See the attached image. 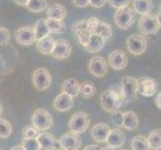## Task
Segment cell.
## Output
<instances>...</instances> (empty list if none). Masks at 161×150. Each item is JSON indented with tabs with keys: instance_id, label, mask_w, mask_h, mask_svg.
<instances>
[{
	"instance_id": "1",
	"label": "cell",
	"mask_w": 161,
	"mask_h": 150,
	"mask_svg": "<svg viewBox=\"0 0 161 150\" xmlns=\"http://www.w3.org/2000/svg\"><path fill=\"white\" fill-rule=\"evenodd\" d=\"M122 100L119 95L112 89H107L102 92L100 95V104L101 107L107 112L113 113L118 111L121 107Z\"/></svg>"
},
{
	"instance_id": "2",
	"label": "cell",
	"mask_w": 161,
	"mask_h": 150,
	"mask_svg": "<svg viewBox=\"0 0 161 150\" xmlns=\"http://www.w3.org/2000/svg\"><path fill=\"white\" fill-rule=\"evenodd\" d=\"M121 100L125 103H131L136 98L137 94V80L131 76L122 78L120 82Z\"/></svg>"
},
{
	"instance_id": "3",
	"label": "cell",
	"mask_w": 161,
	"mask_h": 150,
	"mask_svg": "<svg viewBox=\"0 0 161 150\" xmlns=\"http://www.w3.org/2000/svg\"><path fill=\"white\" fill-rule=\"evenodd\" d=\"M90 125V118L87 113L83 111H78L74 113L69 120V129L70 132L80 134V133L85 132Z\"/></svg>"
},
{
	"instance_id": "4",
	"label": "cell",
	"mask_w": 161,
	"mask_h": 150,
	"mask_svg": "<svg viewBox=\"0 0 161 150\" xmlns=\"http://www.w3.org/2000/svg\"><path fill=\"white\" fill-rule=\"evenodd\" d=\"M32 125L39 131L48 130L53 124V119L51 114L46 109L39 108L34 111L32 115Z\"/></svg>"
},
{
	"instance_id": "5",
	"label": "cell",
	"mask_w": 161,
	"mask_h": 150,
	"mask_svg": "<svg viewBox=\"0 0 161 150\" xmlns=\"http://www.w3.org/2000/svg\"><path fill=\"white\" fill-rule=\"evenodd\" d=\"M160 26L161 25L157 21L155 15L152 14L142 15L138 22V28L143 35L155 34L160 29Z\"/></svg>"
},
{
	"instance_id": "6",
	"label": "cell",
	"mask_w": 161,
	"mask_h": 150,
	"mask_svg": "<svg viewBox=\"0 0 161 150\" xmlns=\"http://www.w3.org/2000/svg\"><path fill=\"white\" fill-rule=\"evenodd\" d=\"M114 21L121 29H127L134 22V11L129 6L119 8L114 14Z\"/></svg>"
},
{
	"instance_id": "7",
	"label": "cell",
	"mask_w": 161,
	"mask_h": 150,
	"mask_svg": "<svg viewBox=\"0 0 161 150\" xmlns=\"http://www.w3.org/2000/svg\"><path fill=\"white\" fill-rule=\"evenodd\" d=\"M32 81L37 90L39 91L46 90L51 85L52 82L51 74L45 68H38L33 72Z\"/></svg>"
},
{
	"instance_id": "8",
	"label": "cell",
	"mask_w": 161,
	"mask_h": 150,
	"mask_svg": "<svg viewBox=\"0 0 161 150\" xmlns=\"http://www.w3.org/2000/svg\"><path fill=\"white\" fill-rule=\"evenodd\" d=\"M126 45L131 54L141 55L147 48V41L143 35L133 34L126 39Z\"/></svg>"
},
{
	"instance_id": "9",
	"label": "cell",
	"mask_w": 161,
	"mask_h": 150,
	"mask_svg": "<svg viewBox=\"0 0 161 150\" xmlns=\"http://www.w3.org/2000/svg\"><path fill=\"white\" fill-rule=\"evenodd\" d=\"M137 80V92L142 96L151 97L157 91V83L151 77H140Z\"/></svg>"
},
{
	"instance_id": "10",
	"label": "cell",
	"mask_w": 161,
	"mask_h": 150,
	"mask_svg": "<svg viewBox=\"0 0 161 150\" xmlns=\"http://www.w3.org/2000/svg\"><path fill=\"white\" fill-rule=\"evenodd\" d=\"M88 69H89V72L93 76L100 78V77H103L107 74V62L102 56H94L89 61Z\"/></svg>"
},
{
	"instance_id": "11",
	"label": "cell",
	"mask_w": 161,
	"mask_h": 150,
	"mask_svg": "<svg viewBox=\"0 0 161 150\" xmlns=\"http://www.w3.org/2000/svg\"><path fill=\"white\" fill-rule=\"evenodd\" d=\"M15 39L19 44L24 46L31 45L32 43H34L35 39V33H34V28L31 25H27L20 27L18 30L15 32Z\"/></svg>"
},
{
	"instance_id": "12",
	"label": "cell",
	"mask_w": 161,
	"mask_h": 150,
	"mask_svg": "<svg viewBox=\"0 0 161 150\" xmlns=\"http://www.w3.org/2000/svg\"><path fill=\"white\" fill-rule=\"evenodd\" d=\"M59 145L63 150H78L81 146V138L73 132H67L59 139Z\"/></svg>"
},
{
	"instance_id": "13",
	"label": "cell",
	"mask_w": 161,
	"mask_h": 150,
	"mask_svg": "<svg viewBox=\"0 0 161 150\" xmlns=\"http://www.w3.org/2000/svg\"><path fill=\"white\" fill-rule=\"evenodd\" d=\"M108 62L111 68L114 70H122L124 69L127 63H128V58L124 51L122 50H114L108 56Z\"/></svg>"
},
{
	"instance_id": "14",
	"label": "cell",
	"mask_w": 161,
	"mask_h": 150,
	"mask_svg": "<svg viewBox=\"0 0 161 150\" xmlns=\"http://www.w3.org/2000/svg\"><path fill=\"white\" fill-rule=\"evenodd\" d=\"M71 54V45L68 40L59 39L54 43V47L51 52V55L57 59H65L68 58Z\"/></svg>"
},
{
	"instance_id": "15",
	"label": "cell",
	"mask_w": 161,
	"mask_h": 150,
	"mask_svg": "<svg viewBox=\"0 0 161 150\" xmlns=\"http://www.w3.org/2000/svg\"><path fill=\"white\" fill-rule=\"evenodd\" d=\"M73 30L75 32V35L77 37V39H78L79 43L82 46L85 47L87 45L88 41H89V38L91 35V33L86 28V20L76 21L73 27Z\"/></svg>"
},
{
	"instance_id": "16",
	"label": "cell",
	"mask_w": 161,
	"mask_h": 150,
	"mask_svg": "<svg viewBox=\"0 0 161 150\" xmlns=\"http://www.w3.org/2000/svg\"><path fill=\"white\" fill-rule=\"evenodd\" d=\"M109 147L111 148H119L120 146H122L125 142V135L124 133L122 132L120 129L116 128V129H112L110 130L108 133V136L106 138V141Z\"/></svg>"
},
{
	"instance_id": "17",
	"label": "cell",
	"mask_w": 161,
	"mask_h": 150,
	"mask_svg": "<svg viewBox=\"0 0 161 150\" xmlns=\"http://www.w3.org/2000/svg\"><path fill=\"white\" fill-rule=\"evenodd\" d=\"M37 141L39 143L40 149L43 150H55L57 148V140L52 134L47 132L39 133V135L37 136Z\"/></svg>"
},
{
	"instance_id": "18",
	"label": "cell",
	"mask_w": 161,
	"mask_h": 150,
	"mask_svg": "<svg viewBox=\"0 0 161 150\" xmlns=\"http://www.w3.org/2000/svg\"><path fill=\"white\" fill-rule=\"evenodd\" d=\"M72 106H73V98L63 92L58 94L54 99V107L60 112L68 111L72 108Z\"/></svg>"
},
{
	"instance_id": "19",
	"label": "cell",
	"mask_w": 161,
	"mask_h": 150,
	"mask_svg": "<svg viewBox=\"0 0 161 150\" xmlns=\"http://www.w3.org/2000/svg\"><path fill=\"white\" fill-rule=\"evenodd\" d=\"M61 90L63 93L74 98L78 96L79 90H80V83L75 78H67L65 79L61 85Z\"/></svg>"
},
{
	"instance_id": "20",
	"label": "cell",
	"mask_w": 161,
	"mask_h": 150,
	"mask_svg": "<svg viewBox=\"0 0 161 150\" xmlns=\"http://www.w3.org/2000/svg\"><path fill=\"white\" fill-rule=\"evenodd\" d=\"M110 126L106 123H97L93 126L91 130L92 137L96 142L102 143L106 141V138L108 136V133L110 131Z\"/></svg>"
},
{
	"instance_id": "21",
	"label": "cell",
	"mask_w": 161,
	"mask_h": 150,
	"mask_svg": "<svg viewBox=\"0 0 161 150\" xmlns=\"http://www.w3.org/2000/svg\"><path fill=\"white\" fill-rule=\"evenodd\" d=\"M67 15V10L63 5L55 3L47 9V18L54 20H63Z\"/></svg>"
},
{
	"instance_id": "22",
	"label": "cell",
	"mask_w": 161,
	"mask_h": 150,
	"mask_svg": "<svg viewBox=\"0 0 161 150\" xmlns=\"http://www.w3.org/2000/svg\"><path fill=\"white\" fill-rule=\"evenodd\" d=\"M106 40L103 39L97 34H91L89 41H88L87 45L85 46V49L90 53H96L99 52L100 50L104 47Z\"/></svg>"
},
{
	"instance_id": "23",
	"label": "cell",
	"mask_w": 161,
	"mask_h": 150,
	"mask_svg": "<svg viewBox=\"0 0 161 150\" xmlns=\"http://www.w3.org/2000/svg\"><path fill=\"white\" fill-rule=\"evenodd\" d=\"M139 125L138 116L133 111H126L123 113V120H122V127L127 130H135Z\"/></svg>"
},
{
	"instance_id": "24",
	"label": "cell",
	"mask_w": 161,
	"mask_h": 150,
	"mask_svg": "<svg viewBox=\"0 0 161 150\" xmlns=\"http://www.w3.org/2000/svg\"><path fill=\"white\" fill-rule=\"evenodd\" d=\"M55 40L54 38L50 35L43 37L42 39L38 40L37 42V49L41 54L43 55H50L53 47H54Z\"/></svg>"
},
{
	"instance_id": "25",
	"label": "cell",
	"mask_w": 161,
	"mask_h": 150,
	"mask_svg": "<svg viewBox=\"0 0 161 150\" xmlns=\"http://www.w3.org/2000/svg\"><path fill=\"white\" fill-rule=\"evenodd\" d=\"M133 5L135 12L141 15L149 14L153 7L151 0H133Z\"/></svg>"
},
{
	"instance_id": "26",
	"label": "cell",
	"mask_w": 161,
	"mask_h": 150,
	"mask_svg": "<svg viewBox=\"0 0 161 150\" xmlns=\"http://www.w3.org/2000/svg\"><path fill=\"white\" fill-rule=\"evenodd\" d=\"M34 28V33H35V39L36 40H40L43 37L48 36L50 31L48 29V26L46 24V20L44 18L39 19L37 22L35 26H33Z\"/></svg>"
},
{
	"instance_id": "27",
	"label": "cell",
	"mask_w": 161,
	"mask_h": 150,
	"mask_svg": "<svg viewBox=\"0 0 161 150\" xmlns=\"http://www.w3.org/2000/svg\"><path fill=\"white\" fill-rule=\"evenodd\" d=\"M92 34H97L100 37H102L103 39L107 40L112 35V28H111V26L108 23H106V22L99 20L96 28Z\"/></svg>"
},
{
	"instance_id": "28",
	"label": "cell",
	"mask_w": 161,
	"mask_h": 150,
	"mask_svg": "<svg viewBox=\"0 0 161 150\" xmlns=\"http://www.w3.org/2000/svg\"><path fill=\"white\" fill-rule=\"evenodd\" d=\"M161 130L155 129L150 132V134L148 135L147 143L149 145V148L152 150H160L161 148Z\"/></svg>"
},
{
	"instance_id": "29",
	"label": "cell",
	"mask_w": 161,
	"mask_h": 150,
	"mask_svg": "<svg viewBox=\"0 0 161 150\" xmlns=\"http://www.w3.org/2000/svg\"><path fill=\"white\" fill-rule=\"evenodd\" d=\"M46 24L48 26V29L50 33H56V34H61L66 29V25L62 20H54V19H45Z\"/></svg>"
},
{
	"instance_id": "30",
	"label": "cell",
	"mask_w": 161,
	"mask_h": 150,
	"mask_svg": "<svg viewBox=\"0 0 161 150\" xmlns=\"http://www.w3.org/2000/svg\"><path fill=\"white\" fill-rule=\"evenodd\" d=\"M96 88L94 86L92 82H83L82 84H80V90L79 94L84 98H92L95 95Z\"/></svg>"
},
{
	"instance_id": "31",
	"label": "cell",
	"mask_w": 161,
	"mask_h": 150,
	"mask_svg": "<svg viewBox=\"0 0 161 150\" xmlns=\"http://www.w3.org/2000/svg\"><path fill=\"white\" fill-rule=\"evenodd\" d=\"M26 6L32 12L39 13L41 11L45 10L48 5L46 0H28Z\"/></svg>"
},
{
	"instance_id": "32",
	"label": "cell",
	"mask_w": 161,
	"mask_h": 150,
	"mask_svg": "<svg viewBox=\"0 0 161 150\" xmlns=\"http://www.w3.org/2000/svg\"><path fill=\"white\" fill-rule=\"evenodd\" d=\"M131 148L132 150H150L146 138L141 135H137L131 140Z\"/></svg>"
},
{
	"instance_id": "33",
	"label": "cell",
	"mask_w": 161,
	"mask_h": 150,
	"mask_svg": "<svg viewBox=\"0 0 161 150\" xmlns=\"http://www.w3.org/2000/svg\"><path fill=\"white\" fill-rule=\"evenodd\" d=\"M12 133V126L9 122L4 119L0 118V137L1 138H7Z\"/></svg>"
},
{
	"instance_id": "34",
	"label": "cell",
	"mask_w": 161,
	"mask_h": 150,
	"mask_svg": "<svg viewBox=\"0 0 161 150\" xmlns=\"http://www.w3.org/2000/svg\"><path fill=\"white\" fill-rule=\"evenodd\" d=\"M39 135V130L36 129L33 125H26L22 130V136L23 139H29V138H37Z\"/></svg>"
},
{
	"instance_id": "35",
	"label": "cell",
	"mask_w": 161,
	"mask_h": 150,
	"mask_svg": "<svg viewBox=\"0 0 161 150\" xmlns=\"http://www.w3.org/2000/svg\"><path fill=\"white\" fill-rule=\"evenodd\" d=\"M24 150H40L39 143L36 138H29V139H23L21 144Z\"/></svg>"
},
{
	"instance_id": "36",
	"label": "cell",
	"mask_w": 161,
	"mask_h": 150,
	"mask_svg": "<svg viewBox=\"0 0 161 150\" xmlns=\"http://www.w3.org/2000/svg\"><path fill=\"white\" fill-rule=\"evenodd\" d=\"M122 120H123V113L120 111H115L111 115V122L116 127H122Z\"/></svg>"
},
{
	"instance_id": "37",
	"label": "cell",
	"mask_w": 161,
	"mask_h": 150,
	"mask_svg": "<svg viewBox=\"0 0 161 150\" xmlns=\"http://www.w3.org/2000/svg\"><path fill=\"white\" fill-rule=\"evenodd\" d=\"M10 40V32L7 28L0 27V45H5Z\"/></svg>"
},
{
	"instance_id": "38",
	"label": "cell",
	"mask_w": 161,
	"mask_h": 150,
	"mask_svg": "<svg viewBox=\"0 0 161 150\" xmlns=\"http://www.w3.org/2000/svg\"><path fill=\"white\" fill-rule=\"evenodd\" d=\"M109 4L114 8H122L125 6H128L129 3L131 2V0H108Z\"/></svg>"
},
{
	"instance_id": "39",
	"label": "cell",
	"mask_w": 161,
	"mask_h": 150,
	"mask_svg": "<svg viewBox=\"0 0 161 150\" xmlns=\"http://www.w3.org/2000/svg\"><path fill=\"white\" fill-rule=\"evenodd\" d=\"M107 0H89V4H91L95 8H101L106 4Z\"/></svg>"
},
{
	"instance_id": "40",
	"label": "cell",
	"mask_w": 161,
	"mask_h": 150,
	"mask_svg": "<svg viewBox=\"0 0 161 150\" xmlns=\"http://www.w3.org/2000/svg\"><path fill=\"white\" fill-rule=\"evenodd\" d=\"M74 4L77 7H86L89 4V0H73Z\"/></svg>"
},
{
	"instance_id": "41",
	"label": "cell",
	"mask_w": 161,
	"mask_h": 150,
	"mask_svg": "<svg viewBox=\"0 0 161 150\" xmlns=\"http://www.w3.org/2000/svg\"><path fill=\"white\" fill-rule=\"evenodd\" d=\"M160 98H161V93L158 92L156 93V97L154 99V102H155V105L157 106V108H161V103H160Z\"/></svg>"
},
{
	"instance_id": "42",
	"label": "cell",
	"mask_w": 161,
	"mask_h": 150,
	"mask_svg": "<svg viewBox=\"0 0 161 150\" xmlns=\"http://www.w3.org/2000/svg\"><path fill=\"white\" fill-rule=\"evenodd\" d=\"M83 150H100L98 145H95V144H90V145H87Z\"/></svg>"
},
{
	"instance_id": "43",
	"label": "cell",
	"mask_w": 161,
	"mask_h": 150,
	"mask_svg": "<svg viewBox=\"0 0 161 150\" xmlns=\"http://www.w3.org/2000/svg\"><path fill=\"white\" fill-rule=\"evenodd\" d=\"M14 2L16 4L20 5V6H26L27 2H28V0H14Z\"/></svg>"
},
{
	"instance_id": "44",
	"label": "cell",
	"mask_w": 161,
	"mask_h": 150,
	"mask_svg": "<svg viewBox=\"0 0 161 150\" xmlns=\"http://www.w3.org/2000/svg\"><path fill=\"white\" fill-rule=\"evenodd\" d=\"M10 150H24L23 148H22L21 145H16V146H13L12 148H11Z\"/></svg>"
},
{
	"instance_id": "45",
	"label": "cell",
	"mask_w": 161,
	"mask_h": 150,
	"mask_svg": "<svg viewBox=\"0 0 161 150\" xmlns=\"http://www.w3.org/2000/svg\"><path fill=\"white\" fill-rule=\"evenodd\" d=\"M100 150H114L113 148H111V147H109V146H105V147H103V148H100Z\"/></svg>"
},
{
	"instance_id": "46",
	"label": "cell",
	"mask_w": 161,
	"mask_h": 150,
	"mask_svg": "<svg viewBox=\"0 0 161 150\" xmlns=\"http://www.w3.org/2000/svg\"><path fill=\"white\" fill-rule=\"evenodd\" d=\"M2 110H3V105L1 104V102H0V115L2 113Z\"/></svg>"
},
{
	"instance_id": "47",
	"label": "cell",
	"mask_w": 161,
	"mask_h": 150,
	"mask_svg": "<svg viewBox=\"0 0 161 150\" xmlns=\"http://www.w3.org/2000/svg\"><path fill=\"white\" fill-rule=\"evenodd\" d=\"M120 150H128V149H120Z\"/></svg>"
},
{
	"instance_id": "48",
	"label": "cell",
	"mask_w": 161,
	"mask_h": 150,
	"mask_svg": "<svg viewBox=\"0 0 161 150\" xmlns=\"http://www.w3.org/2000/svg\"><path fill=\"white\" fill-rule=\"evenodd\" d=\"M56 150H63V149H56Z\"/></svg>"
}]
</instances>
